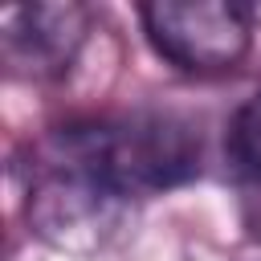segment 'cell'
<instances>
[{
    "instance_id": "cell-1",
    "label": "cell",
    "mask_w": 261,
    "mask_h": 261,
    "mask_svg": "<svg viewBox=\"0 0 261 261\" xmlns=\"http://www.w3.org/2000/svg\"><path fill=\"white\" fill-rule=\"evenodd\" d=\"M122 200H151L200 175V126L175 110H122L49 135Z\"/></svg>"
},
{
    "instance_id": "cell-2",
    "label": "cell",
    "mask_w": 261,
    "mask_h": 261,
    "mask_svg": "<svg viewBox=\"0 0 261 261\" xmlns=\"http://www.w3.org/2000/svg\"><path fill=\"white\" fill-rule=\"evenodd\" d=\"M126 216H130V200L106 188L61 143L53 139L41 143L24 192V220L45 245L73 257L102 253L122 237Z\"/></svg>"
},
{
    "instance_id": "cell-3",
    "label": "cell",
    "mask_w": 261,
    "mask_h": 261,
    "mask_svg": "<svg viewBox=\"0 0 261 261\" xmlns=\"http://www.w3.org/2000/svg\"><path fill=\"white\" fill-rule=\"evenodd\" d=\"M139 24L155 57L192 77L232 73L257 33L253 8L232 0H151L139 4Z\"/></svg>"
},
{
    "instance_id": "cell-4",
    "label": "cell",
    "mask_w": 261,
    "mask_h": 261,
    "mask_svg": "<svg viewBox=\"0 0 261 261\" xmlns=\"http://www.w3.org/2000/svg\"><path fill=\"white\" fill-rule=\"evenodd\" d=\"M90 37V8L73 0L16 4L0 16V61L12 77L53 82L73 69Z\"/></svg>"
},
{
    "instance_id": "cell-5",
    "label": "cell",
    "mask_w": 261,
    "mask_h": 261,
    "mask_svg": "<svg viewBox=\"0 0 261 261\" xmlns=\"http://www.w3.org/2000/svg\"><path fill=\"white\" fill-rule=\"evenodd\" d=\"M224 147H228L232 171H237L245 184L261 188V90L249 94V98L237 106V114H232V122H228Z\"/></svg>"
}]
</instances>
